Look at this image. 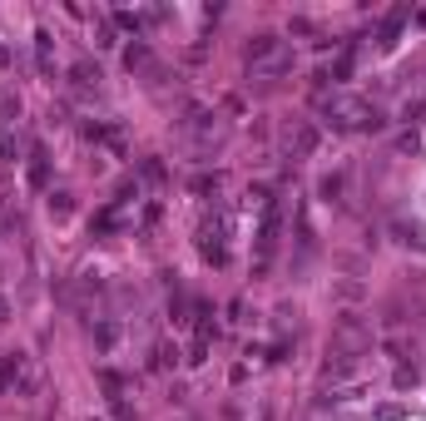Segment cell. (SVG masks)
Masks as SVG:
<instances>
[{
    "instance_id": "2",
    "label": "cell",
    "mask_w": 426,
    "mask_h": 421,
    "mask_svg": "<svg viewBox=\"0 0 426 421\" xmlns=\"http://www.w3.org/2000/svg\"><path fill=\"white\" fill-rule=\"evenodd\" d=\"M70 84L85 94V89H94L99 84V65H89V60H80V65H70Z\"/></svg>"
},
{
    "instance_id": "7",
    "label": "cell",
    "mask_w": 426,
    "mask_h": 421,
    "mask_svg": "<svg viewBox=\"0 0 426 421\" xmlns=\"http://www.w3.org/2000/svg\"><path fill=\"white\" fill-rule=\"evenodd\" d=\"M392 382H397V387H416V367H397Z\"/></svg>"
},
{
    "instance_id": "5",
    "label": "cell",
    "mask_w": 426,
    "mask_h": 421,
    "mask_svg": "<svg viewBox=\"0 0 426 421\" xmlns=\"http://www.w3.org/2000/svg\"><path fill=\"white\" fill-rule=\"evenodd\" d=\"M124 65H129V70H149V50H144V45H129V50H124Z\"/></svg>"
},
{
    "instance_id": "11",
    "label": "cell",
    "mask_w": 426,
    "mask_h": 421,
    "mask_svg": "<svg viewBox=\"0 0 426 421\" xmlns=\"http://www.w3.org/2000/svg\"><path fill=\"white\" fill-rule=\"evenodd\" d=\"M6 159H10V144H6V139H0V164H6Z\"/></svg>"
},
{
    "instance_id": "6",
    "label": "cell",
    "mask_w": 426,
    "mask_h": 421,
    "mask_svg": "<svg viewBox=\"0 0 426 421\" xmlns=\"http://www.w3.org/2000/svg\"><path fill=\"white\" fill-rule=\"evenodd\" d=\"M50 214L65 219V214H70V193H50Z\"/></svg>"
},
{
    "instance_id": "10",
    "label": "cell",
    "mask_w": 426,
    "mask_h": 421,
    "mask_svg": "<svg viewBox=\"0 0 426 421\" xmlns=\"http://www.w3.org/2000/svg\"><path fill=\"white\" fill-rule=\"evenodd\" d=\"M6 318H10V302H6V297H0V327H6Z\"/></svg>"
},
{
    "instance_id": "3",
    "label": "cell",
    "mask_w": 426,
    "mask_h": 421,
    "mask_svg": "<svg viewBox=\"0 0 426 421\" xmlns=\"http://www.w3.org/2000/svg\"><path fill=\"white\" fill-rule=\"evenodd\" d=\"M312 149H317V129L312 124H298L293 129V154H312Z\"/></svg>"
},
{
    "instance_id": "9",
    "label": "cell",
    "mask_w": 426,
    "mask_h": 421,
    "mask_svg": "<svg viewBox=\"0 0 426 421\" xmlns=\"http://www.w3.org/2000/svg\"><path fill=\"white\" fill-rule=\"evenodd\" d=\"M377 421H402V406H382V411H377Z\"/></svg>"
},
{
    "instance_id": "8",
    "label": "cell",
    "mask_w": 426,
    "mask_h": 421,
    "mask_svg": "<svg viewBox=\"0 0 426 421\" xmlns=\"http://www.w3.org/2000/svg\"><path fill=\"white\" fill-rule=\"evenodd\" d=\"M144 179H149V184H164V164L149 159V164H144Z\"/></svg>"
},
{
    "instance_id": "1",
    "label": "cell",
    "mask_w": 426,
    "mask_h": 421,
    "mask_svg": "<svg viewBox=\"0 0 426 421\" xmlns=\"http://www.w3.org/2000/svg\"><path fill=\"white\" fill-rule=\"evenodd\" d=\"M278 50H283L278 35H253V40H248V60H253V65H268Z\"/></svg>"
},
{
    "instance_id": "4",
    "label": "cell",
    "mask_w": 426,
    "mask_h": 421,
    "mask_svg": "<svg viewBox=\"0 0 426 421\" xmlns=\"http://www.w3.org/2000/svg\"><path fill=\"white\" fill-rule=\"evenodd\" d=\"M397 233H402L406 248H421V253H426V228H421V223H397Z\"/></svg>"
}]
</instances>
